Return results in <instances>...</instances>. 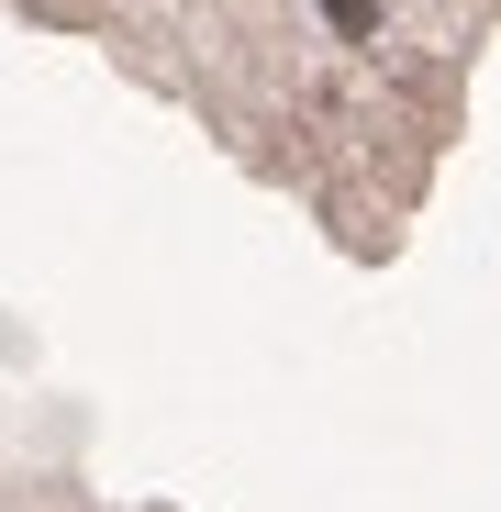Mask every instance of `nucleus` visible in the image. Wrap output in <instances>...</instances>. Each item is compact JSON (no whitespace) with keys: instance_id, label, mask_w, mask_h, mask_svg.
I'll return each mask as SVG.
<instances>
[{"instance_id":"nucleus-1","label":"nucleus","mask_w":501,"mask_h":512,"mask_svg":"<svg viewBox=\"0 0 501 512\" xmlns=\"http://www.w3.org/2000/svg\"><path fill=\"white\" fill-rule=\"evenodd\" d=\"M323 23L346 34V45H379V0H323Z\"/></svg>"}]
</instances>
